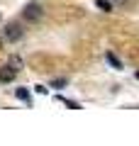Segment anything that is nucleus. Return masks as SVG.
<instances>
[{
	"instance_id": "f257e3e1",
	"label": "nucleus",
	"mask_w": 139,
	"mask_h": 146,
	"mask_svg": "<svg viewBox=\"0 0 139 146\" xmlns=\"http://www.w3.org/2000/svg\"><path fill=\"white\" fill-rule=\"evenodd\" d=\"M22 15H25V20H29V22H39L41 20V7L39 5H34V3H29V5H25V10H22Z\"/></svg>"
},
{
	"instance_id": "6e6552de",
	"label": "nucleus",
	"mask_w": 139,
	"mask_h": 146,
	"mask_svg": "<svg viewBox=\"0 0 139 146\" xmlns=\"http://www.w3.org/2000/svg\"><path fill=\"white\" fill-rule=\"evenodd\" d=\"M37 93H39V95H46V93H49V90H46L44 85H37Z\"/></svg>"
},
{
	"instance_id": "7ed1b4c3",
	"label": "nucleus",
	"mask_w": 139,
	"mask_h": 146,
	"mask_svg": "<svg viewBox=\"0 0 139 146\" xmlns=\"http://www.w3.org/2000/svg\"><path fill=\"white\" fill-rule=\"evenodd\" d=\"M15 68H12V66H3V68H0V83H10V80L12 78H15Z\"/></svg>"
},
{
	"instance_id": "0eeeda50",
	"label": "nucleus",
	"mask_w": 139,
	"mask_h": 146,
	"mask_svg": "<svg viewBox=\"0 0 139 146\" xmlns=\"http://www.w3.org/2000/svg\"><path fill=\"white\" fill-rule=\"evenodd\" d=\"M63 85H66V78H59V80L51 83V88H63Z\"/></svg>"
},
{
	"instance_id": "39448f33",
	"label": "nucleus",
	"mask_w": 139,
	"mask_h": 146,
	"mask_svg": "<svg viewBox=\"0 0 139 146\" xmlns=\"http://www.w3.org/2000/svg\"><path fill=\"white\" fill-rule=\"evenodd\" d=\"M15 95H17V100H25V102H29V93H27L25 88H17Z\"/></svg>"
},
{
	"instance_id": "1a4fd4ad",
	"label": "nucleus",
	"mask_w": 139,
	"mask_h": 146,
	"mask_svg": "<svg viewBox=\"0 0 139 146\" xmlns=\"http://www.w3.org/2000/svg\"><path fill=\"white\" fill-rule=\"evenodd\" d=\"M110 3H117V5H127L129 0H110Z\"/></svg>"
},
{
	"instance_id": "20e7f679",
	"label": "nucleus",
	"mask_w": 139,
	"mask_h": 146,
	"mask_svg": "<svg viewBox=\"0 0 139 146\" xmlns=\"http://www.w3.org/2000/svg\"><path fill=\"white\" fill-rule=\"evenodd\" d=\"M95 5H98L103 12H110V10H112V3H108V0H95Z\"/></svg>"
},
{
	"instance_id": "9d476101",
	"label": "nucleus",
	"mask_w": 139,
	"mask_h": 146,
	"mask_svg": "<svg viewBox=\"0 0 139 146\" xmlns=\"http://www.w3.org/2000/svg\"><path fill=\"white\" fill-rule=\"evenodd\" d=\"M137 78H139V71H137Z\"/></svg>"
},
{
	"instance_id": "f03ea898",
	"label": "nucleus",
	"mask_w": 139,
	"mask_h": 146,
	"mask_svg": "<svg viewBox=\"0 0 139 146\" xmlns=\"http://www.w3.org/2000/svg\"><path fill=\"white\" fill-rule=\"evenodd\" d=\"M5 36L10 39V42H17V39L22 36V27L20 25H7L5 27Z\"/></svg>"
},
{
	"instance_id": "423d86ee",
	"label": "nucleus",
	"mask_w": 139,
	"mask_h": 146,
	"mask_svg": "<svg viewBox=\"0 0 139 146\" xmlns=\"http://www.w3.org/2000/svg\"><path fill=\"white\" fill-rule=\"evenodd\" d=\"M108 63H112L115 68H122V63H120V58L115 56V54H108Z\"/></svg>"
}]
</instances>
